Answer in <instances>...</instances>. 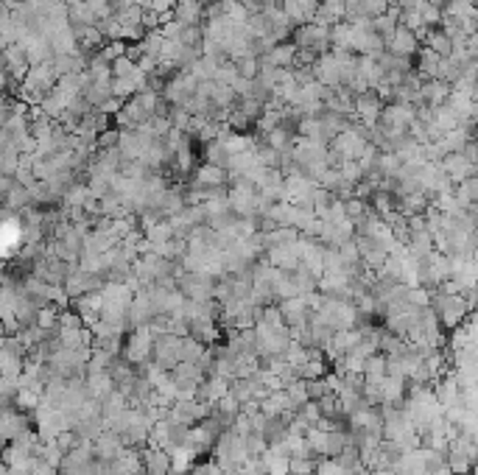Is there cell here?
<instances>
[{
  "label": "cell",
  "instance_id": "obj_1",
  "mask_svg": "<svg viewBox=\"0 0 478 475\" xmlns=\"http://www.w3.org/2000/svg\"><path fill=\"white\" fill-rule=\"evenodd\" d=\"M428 308L436 313L439 324H445V327H450V330L459 327V324L472 313V308L461 299V294H442V291H431Z\"/></svg>",
  "mask_w": 478,
  "mask_h": 475
},
{
  "label": "cell",
  "instance_id": "obj_2",
  "mask_svg": "<svg viewBox=\"0 0 478 475\" xmlns=\"http://www.w3.org/2000/svg\"><path fill=\"white\" fill-rule=\"evenodd\" d=\"M151 347H154V333L149 324L134 327L123 335V347H120V358L131 366H140L146 361H151Z\"/></svg>",
  "mask_w": 478,
  "mask_h": 475
},
{
  "label": "cell",
  "instance_id": "obj_3",
  "mask_svg": "<svg viewBox=\"0 0 478 475\" xmlns=\"http://www.w3.org/2000/svg\"><path fill=\"white\" fill-rule=\"evenodd\" d=\"M210 409H213V405L199 402L196 397L193 400H174L171 409H168V420L182 422V425L190 428V425H199L204 417H210Z\"/></svg>",
  "mask_w": 478,
  "mask_h": 475
},
{
  "label": "cell",
  "instance_id": "obj_4",
  "mask_svg": "<svg viewBox=\"0 0 478 475\" xmlns=\"http://www.w3.org/2000/svg\"><path fill=\"white\" fill-rule=\"evenodd\" d=\"M196 87H199V82H196L187 71H179V73H174V76L165 82L163 98H165L171 106H179L182 101H187V98L196 93Z\"/></svg>",
  "mask_w": 478,
  "mask_h": 475
},
{
  "label": "cell",
  "instance_id": "obj_5",
  "mask_svg": "<svg viewBox=\"0 0 478 475\" xmlns=\"http://www.w3.org/2000/svg\"><path fill=\"white\" fill-rule=\"evenodd\" d=\"M266 254H268V266H275L277 271H294V268H300V238L280 243V246H271V249H266Z\"/></svg>",
  "mask_w": 478,
  "mask_h": 475
},
{
  "label": "cell",
  "instance_id": "obj_6",
  "mask_svg": "<svg viewBox=\"0 0 478 475\" xmlns=\"http://www.w3.org/2000/svg\"><path fill=\"white\" fill-rule=\"evenodd\" d=\"M383 50H389L392 56H400V59H412V56H417L420 42H417V37L408 31V28L397 26L394 34L389 39H383Z\"/></svg>",
  "mask_w": 478,
  "mask_h": 475
},
{
  "label": "cell",
  "instance_id": "obj_7",
  "mask_svg": "<svg viewBox=\"0 0 478 475\" xmlns=\"http://www.w3.org/2000/svg\"><path fill=\"white\" fill-rule=\"evenodd\" d=\"M439 168L445 171V176L450 179V182H464V179H470V176H475V162H470L461 151H453V154H445L442 160H439Z\"/></svg>",
  "mask_w": 478,
  "mask_h": 475
},
{
  "label": "cell",
  "instance_id": "obj_8",
  "mask_svg": "<svg viewBox=\"0 0 478 475\" xmlns=\"http://www.w3.org/2000/svg\"><path fill=\"white\" fill-rule=\"evenodd\" d=\"M129 327L134 330V327H143V324H149L157 313H154V308H151V299H149V291L146 288H140V291H134V297H131V305H129Z\"/></svg>",
  "mask_w": 478,
  "mask_h": 475
},
{
  "label": "cell",
  "instance_id": "obj_9",
  "mask_svg": "<svg viewBox=\"0 0 478 475\" xmlns=\"http://www.w3.org/2000/svg\"><path fill=\"white\" fill-rule=\"evenodd\" d=\"M257 411H260L263 417H283V414H294V405H291L288 394H286L283 389H277V391H268V394L257 402Z\"/></svg>",
  "mask_w": 478,
  "mask_h": 475
},
{
  "label": "cell",
  "instance_id": "obj_10",
  "mask_svg": "<svg viewBox=\"0 0 478 475\" xmlns=\"http://www.w3.org/2000/svg\"><path fill=\"white\" fill-rule=\"evenodd\" d=\"M140 464H143V472L146 475H168L171 456L165 450H160V447L146 445V447H140Z\"/></svg>",
  "mask_w": 478,
  "mask_h": 475
},
{
  "label": "cell",
  "instance_id": "obj_11",
  "mask_svg": "<svg viewBox=\"0 0 478 475\" xmlns=\"http://www.w3.org/2000/svg\"><path fill=\"white\" fill-rule=\"evenodd\" d=\"M120 450H123V442H120V436H118L115 431H107V428H104V431L93 439V453H95L98 461H112Z\"/></svg>",
  "mask_w": 478,
  "mask_h": 475
},
{
  "label": "cell",
  "instance_id": "obj_12",
  "mask_svg": "<svg viewBox=\"0 0 478 475\" xmlns=\"http://www.w3.org/2000/svg\"><path fill=\"white\" fill-rule=\"evenodd\" d=\"M201 0H176L171 9V20L179 26H201Z\"/></svg>",
  "mask_w": 478,
  "mask_h": 475
},
{
  "label": "cell",
  "instance_id": "obj_13",
  "mask_svg": "<svg viewBox=\"0 0 478 475\" xmlns=\"http://www.w3.org/2000/svg\"><path fill=\"white\" fill-rule=\"evenodd\" d=\"M297 59V45L294 42H277L266 56H260V64H271V67H294Z\"/></svg>",
  "mask_w": 478,
  "mask_h": 475
},
{
  "label": "cell",
  "instance_id": "obj_14",
  "mask_svg": "<svg viewBox=\"0 0 478 475\" xmlns=\"http://www.w3.org/2000/svg\"><path fill=\"white\" fill-rule=\"evenodd\" d=\"M405 397V378L386 375L380 380V405H400Z\"/></svg>",
  "mask_w": 478,
  "mask_h": 475
},
{
  "label": "cell",
  "instance_id": "obj_15",
  "mask_svg": "<svg viewBox=\"0 0 478 475\" xmlns=\"http://www.w3.org/2000/svg\"><path fill=\"white\" fill-rule=\"evenodd\" d=\"M84 383H87L90 397H93V400H98V402H101L107 394H112V391H115V383H112L109 372H84Z\"/></svg>",
  "mask_w": 478,
  "mask_h": 475
},
{
  "label": "cell",
  "instance_id": "obj_16",
  "mask_svg": "<svg viewBox=\"0 0 478 475\" xmlns=\"http://www.w3.org/2000/svg\"><path fill=\"white\" fill-rule=\"evenodd\" d=\"M420 45H423V48H428V50H434V53H436V56H442V59H448V56H450V50H453V39H450V37H448L442 28H428Z\"/></svg>",
  "mask_w": 478,
  "mask_h": 475
},
{
  "label": "cell",
  "instance_id": "obj_17",
  "mask_svg": "<svg viewBox=\"0 0 478 475\" xmlns=\"http://www.w3.org/2000/svg\"><path fill=\"white\" fill-rule=\"evenodd\" d=\"M347 445H350V431H347V428L324 431V450H322V458H335Z\"/></svg>",
  "mask_w": 478,
  "mask_h": 475
},
{
  "label": "cell",
  "instance_id": "obj_18",
  "mask_svg": "<svg viewBox=\"0 0 478 475\" xmlns=\"http://www.w3.org/2000/svg\"><path fill=\"white\" fill-rule=\"evenodd\" d=\"M397 15H400V9L397 6H392V9H386L380 17H375V20H369V26H372V31L380 37V39H389L392 34H394V28L400 26L397 23Z\"/></svg>",
  "mask_w": 478,
  "mask_h": 475
},
{
  "label": "cell",
  "instance_id": "obj_19",
  "mask_svg": "<svg viewBox=\"0 0 478 475\" xmlns=\"http://www.w3.org/2000/svg\"><path fill=\"white\" fill-rule=\"evenodd\" d=\"M232 64H235V76H238V79H246V82H252V79L257 76V71H260V59L252 56V53L235 59Z\"/></svg>",
  "mask_w": 478,
  "mask_h": 475
},
{
  "label": "cell",
  "instance_id": "obj_20",
  "mask_svg": "<svg viewBox=\"0 0 478 475\" xmlns=\"http://www.w3.org/2000/svg\"><path fill=\"white\" fill-rule=\"evenodd\" d=\"M201 350H204L201 342H196L193 335H182V342H179V361L182 364H196L199 355H201Z\"/></svg>",
  "mask_w": 478,
  "mask_h": 475
},
{
  "label": "cell",
  "instance_id": "obj_21",
  "mask_svg": "<svg viewBox=\"0 0 478 475\" xmlns=\"http://www.w3.org/2000/svg\"><path fill=\"white\" fill-rule=\"evenodd\" d=\"M327 372H330V366H327L324 358H322V361H305L302 366L294 369V375L302 378V380H316V378H324Z\"/></svg>",
  "mask_w": 478,
  "mask_h": 475
},
{
  "label": "cell",
  "instance_id": "obj_22",
  "mask_svg": "<svg viewBox=\"0 0 478 475\" xmlns=\"http://www.w3.org/2000/svg\"><path fill=\"white\" fill-rule=\"evenodd\" d=\"M263 461H266V475H291V472H288V456L271 453V450L266 447Z\"/></svg>",
  "mask_w": 478,
  "mask_h": 475
},
{
  "label": "cell",
  "instance_id": "obj_23",
  "mask_svg": "<svg viewBox=\"0 0 478 475\" xmlns=\"http://www.w3.org/2000/svg\"><path fill=\"white\" fill-rule=\"evenodd\" d=\"M283 391L288 394V400H291V405H294V411L300 409L302 402H308V389H305V380H302V378H294L291 383H286Z\"/></svg>",
  "mask_w": 478,
  "mask_h": 475
},
{
  "label": "cell",
  "instance_id": "obj_24",
  "mask_svg": "<svg viewBox=\"0 0 478 475\" xmlns=\"http://www.w3.org/2000/svg\"><path fill=\"white\" fill-rule=\"evenodd\" d=\"M294 417H300V420H302L305 425H311V428H313V425H316V422L322 420V414H319V405H316L313 400L302 402V405H300V409L294 411Z\"/></svg>",
  "mask_w": 478,
  "mask_h": 475
},
{
  "label": "cell",
  "instance_id": "obj_25",
  "mask_svg": "<svg viewBox=\"0 0 478 475\" xmlns=\"http://www.w3.org/2000/svg\"><path fill=\"white\" fill-rule=\"evenodd\" d=\"M213 409H216L219 414H224V417H235V414H241V402L227 391V394L213 405Z\"/></svg>",
  "mask_w": 478,
  "mask_h": 475
},
{
  "label": "cell",
  "instance_id": "obj_26",
  "mask_svg": "<svg viewBox=\"0 0 478 475\" xmlns=\"http://www.w3.org/2000/svg\"><path fill=\"white\" fill-rule=\"evenodd\" d=\"M305 389H308V400H313V402H316V400H322V397H327V394H333L324 378H316V380H305Z\"/></svg>",
  "mask_w": 478,
  "mask_h": 475
},
{
  "label": "cell",
  "instance_id": "obj_27",
  "mask_svg": "<svg viewBox=\"0 0 478 475\" xmlns=\"http://www.w3.org/2000/svg\"><path fill=\"white\" fill-rule=\"evenodd\" d=\"M190 475H224V472H221V467H219L213 458H208V461L193 464V467H190Z\"/></svg>",
  "mask_w": 478,
  "mask_h": 475
},
{
  "label": "cell",
  "instance_id": "obj_28",
  "mask_svg": "<svg viewBox=\"0 0 478 475\" xmlns=\"http://www.w3.org/2000/svg\"><path fill=\"white\" fill-rule=\"evenodd\" d=\"M425 3V0H397V9L403 12V9H420Z\"/></svg>",
  "mask_w": 478,
  "mask_h": 475
},
{
  "label": "cell",
  "instance_id": "obj_29",
  "mask_svg": "<svg viewBox=\"0 0 478 475\" xmlns=\"http://www.w3.org/2000/svg\"><path fill=\"white\" fill-rule=\"evenodd\" d=\"M369 475H397L394 469H369Z\"/></svg>",
  "mask_w": 478,
  "mask_h": 475
},
{
  "label": "cell",
  "instance_id": "obj_30",
  "mask_svg": "<svg viewBox=\"0 0 478 475\" xmlns=\"http://www.w3.org/2000/svg\"><path fill=\"white\" fill-rule=\"evenodd\" d=\"M383 3H386V6H397V0H383Z\"/></svg>",
  "mask_w": 478,
  "mask_h": 475
},
{
  "label": "cell",
  "instance_id": "obj_31",
  "mask_svg": "<svg viewBox=\"0 0 478 475\" xmlns=\"http://www.w3.org/2000/svg\"><path fill=\"white\" fill-rule=\"evenodd\" d=\"M308 475H313V472H308Z\"/></svg>",
  "mask_w": 478,
  "mask_h": 475
}]
</instances>
